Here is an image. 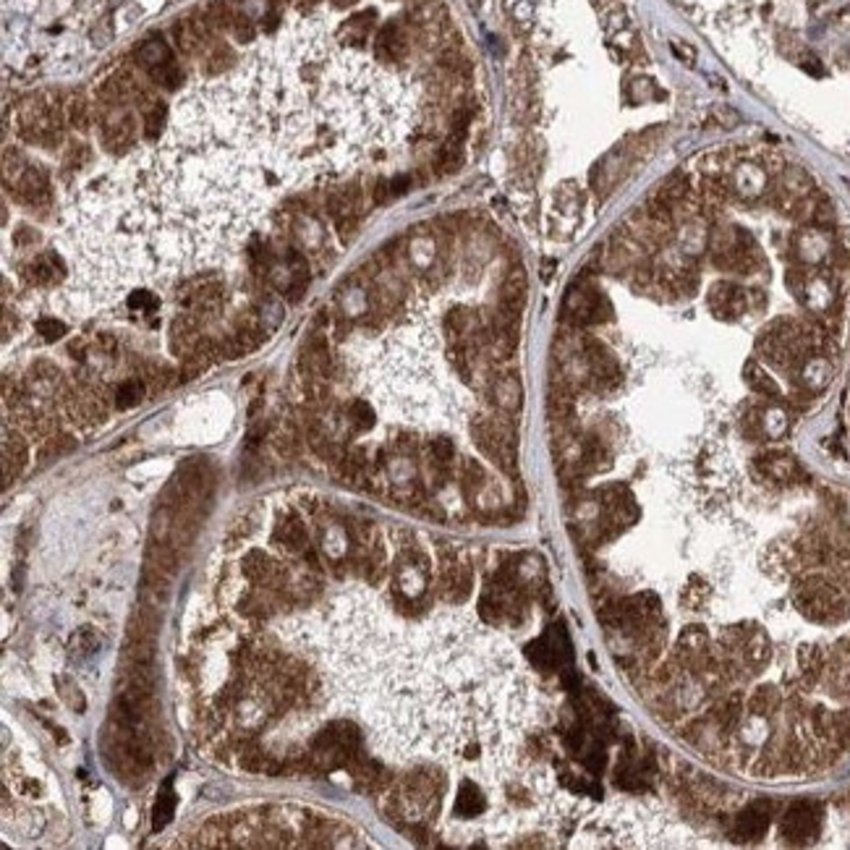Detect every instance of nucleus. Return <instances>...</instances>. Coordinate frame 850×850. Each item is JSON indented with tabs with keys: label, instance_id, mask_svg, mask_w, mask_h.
Here are the masks:
<instances>
[{
	"label": "nucleus",
	"instance_id": "bb28decb",
	"mask_svg": "<svg viewBox=\"0 0 850 850\" xmlns=\"http://www.w3.org/2000/svg\"><path fill=\"white\" fill-rule=\"evenodd\" d=\"M233 16H236V13L230 11L223 0H215V3H210V6H207V11H204V19L210 21L212 29H230Z\"/></svg>",
	"mask_w": 850,
	"mask_h": 850
},
{
	"label": "nucleus",
	"instance_id": "2f4dec72",
	"mask_svg": "<svg viewBox=\"0 0 850 850\" xmlns=\"http://www.w3.org/2000/svg\"><path fill=\"white\" fill-rule=\"evenodd\" d=\"M152 79L160 87H165V89H176L178 84H181V69L176 66V60H170V63H165L163 69H157L152 73Z\"/></svg>",
	"mask_w": 850,
	"mask_h": 850
},
{
	"label": "nucleus",
	"instance_id": "c85d7f7f",
	"mask_svg": "<svg viewBox=\"0 0 850 850\" xmlns=\"http://www.w3.org/2000/svg\"><path fill=\"white\" fill-rule=\"evenodd\" d=\"M163 120H165V107L160 105V102H154L147 110V118H144V136L147 139H157L160 131H163Z\"/></svg>",
	"mask_w": 850,
	"mask_h": 850
},
{
	"label": "nucleus",
	"instance_id": "f3484780",
	"mask_svg": "<svg viewBox=\"0 0 850 850\" xmlns=\"http://www.w3.org/2000/svg\"><path fill=\"white\" fill-rule=\"evenodd\" d=\"M100 644H102V638H100L95 628H79L69 638V654H71L73 660H87L95 651H100Z\"/></svg>",
	"mask_w": 850,
	"mask_h": 850
},
{
	"label": "nucleus",
	"instance_id": "9b49d317",
	"mask_svg": "<svg viewBox=\"0 0 850 850\" xmlns=\"http://www.w3.org/2000/svg\"><path fill=\"white\" fill-rule=\"evenodd\" d=\"M199 338H201V317H199V314L186 311V314L176 317L173 327H170V343H173V348H176V351L189 354L191 348L197 345Z\"/></svg>",
	"mask_w": 850,
	"mask_h": 850
},
{
	"label": "nucleus",
	"instance_id": "7c9ffc66",
	"mask_svg": "<svg viewBox=\"0 0 850 850\" xmlns=\"http://www.w3.org/2000/svg\"><path fill=\"white\" fill-rule=\"evenodd\" d=\"M37 332L42 335V341L55 343V341H60V338L66 335V325L58 322V319H53V317H42L39 322H37Z\"/></svg>",
	"mask_w": 850,
	"mask_h": 850
},
{
	"label": "nucleus",
	"instance_id": "20e7f679",
	"mask_svg": "<svg viewBox=\"0 0 850 850\" xmlns=\"http://www.w3.org/2000/svg\"><path fill=\"white\" fill-rule=\"evenodd\" d=\"M819 832V814L811 803H795L779 822V835L788 842H808Z\"/></svg>",
	"mask_w": 850,
	"mask_h": 850
},
{
	"label": "nucleus",
	"instance_id": "7ed1b4c3",
	"mask_svg": "<svg viewBox=\"0 0 850 850\" xmlns=\"http://www.w3.org/2000/svg\"><path fill=\"white\" fill-rule=\"evenodd\" d=\"M241 570H244V576H246L251 584H260V586H267L272 591H280L285 586V581H288V570H285L280 563H275L270 555H264L262 550H251L244 555V563H241Z\"/></svg>",
	"mask_w": 850,
	"mask_h": 850
},
{
	"label": "nucleus",
	"instance_id": "c756f323",
	"mask_svg": "<svg viewBox=\"0 0 850 850\" xmlns=\"http://www.w3.org/2000/svg\"><path fill=\"white\" fill-rule=\"evenodd\" d=\"M129 307L134 311H139V314H152L154 309L160 307V298L152 291H136V293H131Z\"/></svg>",
	"mask_w": 850,
	"mask_h": 850
},
{
	"label": "nucleus",
	"instance_id": "72a5a7b5",
	"mask_svg": "<svg viewBox=\"0 0 850 850\" xmlns=\"http://www.w3.org/2000/svg\"><path fill=\"white\" fill-rule=\"evenodd\" d=\"M16 793L19 795H24V798H39L45 788H42V782L35 777H19L16 779Z\"/></svg>",
	"mask_w": 850,
	"mask_h": 850
},
{
	"label": "nucleus",
	"instance_id": "423d86ee",
	"mask_svg": "<svg viewBox=\"0 0 850 850\" xmlns=\"http://www.w3.org/2000/svg\"><path fill=\"white\" fill-rule=\"evenodd\" d=\"M489 401L500 413H518L521 403H523V385L516 372H503L492 379L489 385Z\"/></svg>",
	"mask_w": 850,
	"mask_h": 850
},
{
	"label": "nucleus",
	"instance_id": "5701e85b",
	"mask_svg": "<svg viewBox=\"0 0 850 850\" xmlns=\"http://www.w3.org/2000/svg\"><path fill=\"white\" fill-rule=\"evenodd\" d=\"M657 199L664 201L667 207H673L675 210L678 204H683V201L688 199V181H685L683 176H673L670 181H664Z\"/></svg>",
	"mask_w": 850,
	"mask_h": 850
},
{
	"label": "nucleus",
	"instance_id": "f704fd0d",
	"mask_svg": "<svg viewBox=\"0 0 850 850\" xmlns=\"http://www.w3.org/2000/svg\"><path fill=\"white\" fill-rule=\"evenodd\" d=\"M801 69H806L808 73H816V76H822V73H824L822 63H819V60H816L814 55H811V53H808L806 58H801Z\"/></svg>",
	"mask_w": 850,
	"mask_h": 850
},
{
	"label": "nucleus",
	"instance_id": "2eb2a0df",
	"mask_svg": "<svg viewBox=\"0 0 850 850\" xmlns=\"http://www.w3.org/2000/svg\"><path fill=\"white\" fill-rule=\"evenodd\" d=\"M374 19H377V13L374 11H361L351 16L345 24H343V39L348 42V45H354V48H361L366 42V37L372 32V26H374Z\"/></svg>",
	"mask_w": 850,
	"mask_h": 850
},
{
	"label": "nucleus",
	"instance_id": "473e14b6",
	"mask_svg": "<svg viewBox=\"0 0 850 850\" xmlns=\"http://www.w3.org/2000/svg\"><path fill=\"white\" fill-rule=\"evenodd\" d=\"M228 32H233V37H236L238 42H248V39L254 37V26H251V21H248L244 13H236Z\"/></svg>",
	"mask_w": 850,
	"mask_h": 850
},
{
	"label": "nucleus",
	"instance_id": "b1692460",
	"mask_svg": "<svg viewBox=\"0 0 850 850\" xmlns=\"http://www.w3.org/2000/svg\"><path fill=\"white\" fill-rule=\"evenodd\" d=\"M345 419H348V424H351L354 432H366V429L374 426V411H372V406L366 401L351 403L348 411H345Z\"/></svg>",
	"mask_w": 850,
	"mask_h": 850
},
{
	"label": "nucleus",
	"instance_id": "1a4fd4ad",
	"mask_svg": "<svg viewBox=\"0 0 850 850\" xmlns=\"http://www.w3.org/2000/svg\"><path fill=\"white\" fill-rule=\"evenodd\" d=\"M16 181V194L26 204H45L50 201V181L39 168H24L21 173L13 176Z\"/></svg>",
	"mask_w": 850,
	"mask_h": 850
},
{
	"label": "nucleus",
	"instance_id": "ddd939ff",
	"mask_svg": "<svg viewBox=\"0 0 850 850\" xmlns=\"http://www.w3.org/2000/svg\"><path fill=\"white\" fill-rule=\"evenodd\" d=\"M60 385V369L53 361H35L32 369H29V374H26V388L32 390V392H39V395H45V392H53V390Z\"/></svg>",
	"mask_w": 850,
	"mask_h": 850
},
{
	"label": "nucleus",
	"instance_id": "39448f33",
	"mask_svg": "<svg viewBox=\"0 0 850 850\" xmlns=\"http://www.w3.org/2000/svg\"><path fill=\"white\" fill-rule=\"evenodd\" d=\"M29 461V445L21 429H3V479L6 485H11L13 479H19V473L26 469Z\"/></svg>",
	"mask_w": 850,
	"mask_h": 850
},
{
	"label": "nucleus",
	"instance_id": "0eeeda50",
	"mask_svg": "<svg viewBox=\"0 0 850 850\" xmlns=\"http://www.w3.org/2000/svg\"><path fill=\"white\" fill-rule=\"evenodd\" d=\"M272 542L278 544L280 550H285L288 555H304L309 550L307 526L301 523V518L296 516L293 510H288L283 518L278 521V526L272 532Z\"/></svg>",
	"mask_w": 850,
	"mask_h": 850
},
{
	"label": "nucleus",
	"instance_id": "cd10ccee",
	"mask_svg": "<svg viewBox=\"0 0 850 850\" xmlns=\"http://www.w3.org/2000/svg\"><path fill=\"white\" fill-rule=\"evenodd\" d=\"M73 448H76V440L71 435H50V440L42 448V458H58V455L71 453Z\"/></svg>",
	"mask_w": 850,
	"mask_h": 850
},
{
	"label": "nucleus",
	"instance_id": "4468645a",
	"mask_svg": "<svg viewBox=\"0 0 850 850\" xmlns=\"http://www.w3.org/2000/svg\"><path fill=\"white\" fill-rule=\"evenodd\" d=\"M136 60H139V66H142L144 71L154 73L157 69H163L165 63H170L173 55H170V50H168V45L160 39V37H150V39L142 42L139 50H136Z\"/></svg>",
	"mask_w": 850,
	"mask_h": 850
},
{
	"label": "nucleus",
	"instance_id": "a878e982",
	"mask_svg": "<svg viewBox=\"0 0 850 850\" xmlns=\"http://www.w3.org/2000/svg\"><path fill=\"white\" fill-rule=\"evenodd\" d=\"M66 118L76 131H87L89 126V105L84 95H71L66 102Z\"/></svg>",
	"mask_w": 850,
	"mask_h": 850
},
{
	"label": "nucleus",
	"instance_id": "6ab92c4d",
	"mask_svg": "<svg viewBox=\"0 0 850 850\" xmlns=\"http://www.w3.org/2000/svg\"><path fill=\"white\" fill-rule=\"evenodd\" d=\"M173 811H176V795H173V790H170V782H165V788L160 790L157 801H154V808H152L154 832H157V829H163V826L173 819Z\"/></svg>",
	"mask_w": 850,
	"mask_h": 850
},
{
	"label": "nucleus",
	"instance_id": "aec40b11",
	"mask_svg": "<svg viewBox=\"0 0 850 850\" xmlns=\"http://www.w3.org/2000/svg\"><path fill=\"white\" fill-rule=\"evenodd\" d=\"M55 691H58V696L66 701V707L73 709L76 714H82L84 709H87V698H84V694L79 691V685L73 683L69 675H58V678H55Z\"/></svg>",
	"mask_w": 850,
	"mask_h": 850
},
{
	"label": "nucleus",
	"instance_id": "9d476101",
	"mask_svg": "<svg viewBox=\"0 0 850 850\" xmlns=\"http://www.w3.org/2000/svg\"><path fill=\"white\" fill-rule=\"evenodd\" d=\"M374 53L382 60H403L408 53V32L398 21L385 24L374 39Z\"/></svg>",
	"mask_w": 850,
	"mask_h": 850
},
{
	"label": "nucleus",
	"instance_id": "c9c22d12",
	"mask_svg": "<svg viewBox=\"0 0 850 850\" xmlns=\"http://www.w3.org/2000/svg\"><path fill=\"white\" fill-rule=\"evenodd\" d=\"M69 354H71V359H79V361H84V348H82V343H71V345H69Z\"/></svg>",
	"mask_w": 850,
	"mask_h": 850
},
{
	"label": "nucleus",
	"instance_id": "6e6552de",
	"mask_svg": "<svg viewBox=\"0 0 850 850\" xmlns=\"http://www.w3.org/2000/svg\"><path fill=\"white\" fill-rule=\"evenodd\" d=\"M301 372H304V377H317V379L330 377L332 354H330V345H327L325 338L314 335V338L304 345V351H301Z\"/></svg>",
	"mask_w": 850,
	"mask_h": 850
},
{
	"label": "nucleus",
	"instance_id": "393cba45",
	"mask_svg": "<svg viewBox=\"0 0 850 850\" xmlns=\"http://www.w3.org/2000/svg\"><path fill=\"white\" fill-rule=\"evenodd\" d=\"M142 398H144V379H126V382L118 385V390H116V406H118V411L134 408Z\"/></svg>",
	"mask_w": 850,
	"mask_h": 850
},
{
	"label": "nucleus",
	"instance_id": "f257e3e1",
	"mask_svg": "<svg viewBox=\"0 0 850 850\" xmlns=\"http://www.w3.org/2000/svg\"><path fill=\"white\" fill-rule=\"evenodd\" d=\"M19 136L29 144L55 147L63 139V116L48 97H26L19 107Z\"/></svg>",
	"mask_w": 850,
	"mask_h": 850
},
{
	"label": "nucleus",
	"instance_id": "412c9836",
	"mask_svg": "<svg viewBox=\"0 0 850 850\" xmlns=\"http://www.w3.org/2000/svg\"><path fill=\"white\" fill-rule=\"evenodd\" d=\"M233 63H236V55H233V50L228 48V45H215V48L204 53V71L212 73V76L228 71Z\"/></svg>",
	"mask_w": 850,
	"mask_h": 850
},
{
	"label": "nucleus",
	"instance_id": "f03ea898",
	"mask_svg": "<svg viewBox=\"0 0 850 850\" xmlns=\"http://www.w3.org/2000/svg\"><path fill=\"white\" fill-rule=\"evenodd\" d=\"M100 134H102L105 150H110L113 154L126 152L134 144V136H136L134 116L126 113L123 107H110V113H105L100 120Z\"/></svg>",
	"mask_w": 850,
	"mask_h": 850
},
{
	"label": "nucleus",
	"instance_id": "4be33fe9",
	"mask_svg": "<svg viewBox=\"0 0 850 850\" xmlns=\"http://www.w3.org/2000/svg\"><path fill=\"white\" fill-rule=\"evenodd\" d=\"M463 142H455V139H448V142L442 144V150L437 154V173L442 176H448V173H455L458 168H461V160H463V152H461Z\"/></svg>",
	"mask_w": 850,
	"mask_h": 850
},
{
	"label": "nucleus",
	"instance_id": "e433bc0d",
	"mask_svg": "<svg viewBox=\"0 0 850 850\" xmlns=\"http://www.w3.org/2000/svg\"><path fill=\"white\" fill-rule=\"evenodd\" d=\"M356 0H332V6H338V8H348V6H354Z\"/></svg>",
	"mask_w": 850,
	"mask_h": 850
},
{
	"label": "nucleus",
	"instance_id": "dca6fc26",
	"mask_svg": "<svg viewBox=\"0 0 850 850\" xmlns=\"http://www.w3.org/2000/svg\"><path fill=\"white\" fill-rule=\"evenodd\" d=\"M160 628V615L152 607H139L129 623V638H139V641H154V633Z\"/></svg>",
	"mask_w": 850,
	"mask_h": 850
},
{
	"label": "nucleus",
	"instance_id": "f8f14e48",
	"mask_svg": "<svg viewBox=\"0 0 850 850\" xmlns=\"http://www.w3.org/2000/svg\"><path fill=\"white\" fill-rule=\"evenodd\" d=\"M63 275H66V270H63V262H60L53 251H48V254H39V257L29 264V272H26L29 283L39 285V288H50V285L60 283V280H63Z\"/></svg>",
	"mask_w": 850,
	"mask_h": 850
},
{
	"label": "nucleus",
	"instance_id": "a211bd4d",
	"mask_svg": "<svg viewBox=\"0 0 850 850\" xmlns=\"http://www.w3.org/2000/svg\"><path fill=\"white\" fill-rule=\"evenodd\" d=\"M147 563L173 576V570H176V566H178L176 550H173L168 542H157V539H154V542L147 547Z\"/></svg>",
	"mask_w": 850,
	"mask_h": 850
}]
</instances>
